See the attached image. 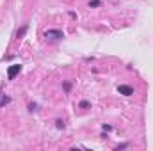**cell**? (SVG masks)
<instances>
[{
  "label": "cell",
  "mask_w": 153,
  "mask_h": 151,
  "mask_svg": "<svg viewBox=\"0 0 153 151\" xmlns=\"http://www.w3.org/2000/svg\"><path fill=\"white\" fill-rule=\"evenodd\" d=\"M98 5H100V2H98V0H93V2H91V7H98Z\"/></svg>",
  "instance_id": "8992f818"
},
{
  "label": "cell",
  "mask_w": 153,
  "mask_h": 151,
  "mask_svg": "<svg viewBox=\"0 0 153 151\" xmlns=\"http://www.w3.org/2000/svg\"><path fill=\"white\" fill-rule=\"evenodd\" d=\"M89 105H91V103H89V101H80V107H82V109H87V107H89Z\"/></svg>",
  "instance_id": "5b68a950"
},
{
  "label": "cell",
  "mask_w": 153,
  "mask_h": 151,
  "mask_svg": "<svg viewBox=\"0 0 153 151\" xmlns=\"http://www.w3.org/2000/svg\"><path fill=\"white\" fill-rule=\"evenodd\" d=\"M9 101H11V98H4V100L0 101V105H5V103H9Z\"/></svg>",
  "instance_id": "52a82bcc"
},
{
  "label": "cell",
  "mask_w": 153,
  "mask_h": 151,
  "mask_svg": "<svg viewBox=\"0 0 153 151\" xmlns=\"http://www.w3.org/2000/svg\"><path fill=\"white\" fill-rule=\"evenodd\" d=\"M45 36L46 38H52V39H61V38H64V32L59 30V29H48L45 32Z\"/></svg>",
  "instance_id": "6da1fadb"
},
{
  "label": "cell",
  "mask_w": 153,
  "mask_h": 151,
  "mask_svg": "<svg viewBox=\"0 0 153 151\" xmlns=\"http://www.w3.org/2000/svg\"><path fill=\"white\" fill-rule=\"evenodd\" d=\"M20 71H22V66H20V64H13V66L7 70V78H9V80H14V76L18 75Z\"/></svg>",
  "instance_id": "7a4b0ae2"
},
{
  "label": "cell",
  "mask_w": 153,
  "mask_h": 151,
  "mask_svg": "<svg viewBox=\"0 0 153 151\" xmlns=\"http://www.w3.org/2000/svg\"><path fill=\"white\" fill-rule=\"evenodd\" d=\"M55 123H57V128H59V130L64 128V123H62V121H55Z\"/></svg>",
  "instance_id": "ba28073f"
},
{
  "label": "cell",
  "mask_w": 153,
  "mask_h": 151,
  "mask_svg": "<svg viewBox=\"0 0 153 151\" xmlns=\"http://www.w3.org/2000/svg\"><path fill=\"white\" fill-rule=\"evenodd\" d=\"M25 32H27V27H22V29H20L18 32H16V38L20 39V38H22V36H23V34H25Z\"/></svg>",
  "instance_id": "277c9868"
},
{
  "label": "cell",
  "mask_w": 153,
  "mask_h": 151,
  "mask_svg": "<svg viewBox=\"0 0 153 151\" xmlns=\"http://www.w3.org/2000/svg\"><path fill=\"white\" fill-rule=\"evenodd\" d=\"M117 91H119V94H125V96L134 94V87H130V85H117Z\"/></svg>",
  "instance_id": "3957f363"
}]
</instances>
